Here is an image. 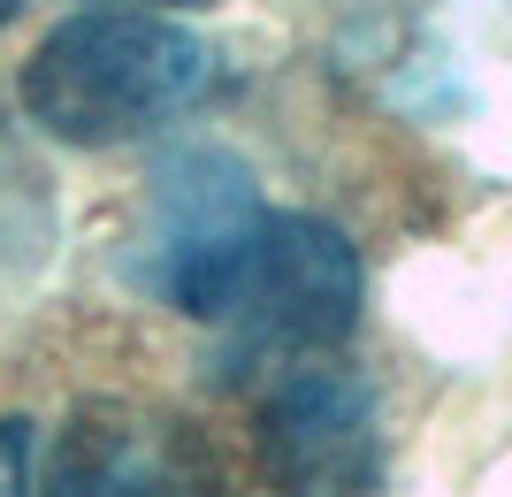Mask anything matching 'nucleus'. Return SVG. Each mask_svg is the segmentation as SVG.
Returning <instances> with one entry per match:
<instances>
[{
  "label": "nucleus",
  "instance_id": "f257e3e1",
  "mask_svg": "<svg viewBox=\"0 0 512 497\" xmlns=\"http://www.w3.org/2000/svg\"><path fill=\"white\" fill-rule=\"evenodd\" d=\"M222 85V54L161 8H77L31 46L23 115L54 146H130L192 115Z\"/></svg>",
  "mask_w": 512,
  "mask_h": 497
},
{
  "label": "nucleus",
  "instance_id": "f03ea898",
  "mask_svg": "<svg viewBox=\"0 0 512 497\" xmlns=\"http://www.w3.org/2000/svg\"><path fill=\"white\" fill-rule=\"evenodd\" d=\"M268 222V199H260L253 169L237 153H184L161 169L153 184V222H146V283L153 299H169L184 322L222 329L237 299V276L253 260V238Z\"/></svg>",
  "mask_w": 512,
  "mask_h": 497
},
{
  "label": "nucleus",
  "instance_id": "7ed1b4c3",
  "mask_svg": "<svg viewBox=\"0 0 512 497\" xmlns=\"http://www.w3.org/2000/svg\"><path fill=\"white\" fill-rule=\"evenodd\" d=\"M360 299H367V276L337 222L268 207L222 329L245 352H337L360 329Z\"/></svg>",
  "mask_w": 512,
  "mask_h": 497
},
{
  "label": "nucleus",
  "instance_id": "20e7f679",
  "mask_svg": "<svg viewBox=\"0 0 512 497\" xmlns=\"http://www.w3.org/2000/svg\"><path fill=\"white\" fill-rule=\"evenodd\" d=\"M260 482L276 497H367L383 482V429L375 390L352 368L306 360L283 383H268L253 413Z\"/></svg>",
  "mask_w": 512,
  "mask_h": 497
},
{
  "label": "nucleus",
  "instance_id": "39448f33",
  "mask_svg": "<svg viewBox=\"0 0 512 497\" xmlns=\"http://www.w3.org/2000/svg\"><path fill=\"white\" fill-rule=\"evenodd\" d=\"M46 497H230L199 429L161 413H77L54 444Z\"/></svg>",
  "mask_w": 512,
  "mask_h": 497
},
{
  "label": "nucleus",
  "instance_id": "423d86ee",
  "mask_svg": "<svg viewBox=\"0 0 512 497\" xmlns=\"http://www.w3.org/2000/svg\"><path fill=\"white\" fill-rule=\"evenodd\" d=\"M0 497H46L31 421H0Z\"/></svg>",
  "mask_w": 512,
  "mask_h": 497
},
{
  "label": "nucleus",
  "instance_id": "0eeeda50",
  "mask_svg": "<svg viewBox=\"0 0 512 497\" xmlns=\"http://www.w3.org/2000/svg\"><path fill=\"white\" fill-rule=\"evenodd\" d=\"M85 8H192V0H85Z\"/></svg>",
  "mask_w": 512,
  "mask_h": 497
},
{
  "label": "nucleus",
  "instance_id": "6e6552de",
  "mask_svg": "<svg viewBox=\"0 0 512 497\" xmlns=\"http://www.w3.org/2000/svg\"><path fill=\"white\" fill-rule=\"evenodd\" d=\"M8 16H16V0H0V23H8Z\"/></svg>",
  "mask_w": 512,
  "mask_h": 497
}]
</instances>
